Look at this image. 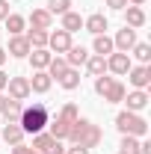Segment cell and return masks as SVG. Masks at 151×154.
Masks as SVG:
<instances>
[{
  "label": "cell",
  "mask_w": 151,
  "mask_h": 154,
  "mask_svg": "<svg viewBox=\"0 0 151 154\" xmlns=\"http://www.w3.org/2000/svg\"><path fill=\"white\" fill-rule=\"evenodd\" d=\"M65 139H68L71 145H80V148H95V145H101L104 134H101V128L92 125L89 119H77V122H71Z\"/></svg>",
  "instance_id": "obj_1"
},
{
  "label": "cell",
  "mask_w": 151,
  "mask_h": 154,
  "mask_svg": "<svg viewBox=\"0 0 151 154\" xmlns=\"http://www.w3.org/2000/svg\"><path fill=\"white\" fill-rule=\"evenodd\" d=\"M48 107L42 104V101H36L33 107H24V113H21L18 119V125H21V131L24 134H39V131H45L48 128Z\"/></svg>",
  "instance_id": "obj_2"
},
{
  "label": "cell",
  "mask_w": 151,
  "mask_h": 154,
  "mask_svg": "<svg viewBox=\"0 0 151 154\" xmlns=\"http://www.w3.org/2000/svg\"><path fill=\"white\" fill-rule=\"evenodd\" d=\"M116 128L122 131V136H145L148 134V122L136 113H119L116 116Z\"/></svg>",
  "instance_id": "obj_3"
},
{
  "label": "cell",
  "mask_w": 151,
  "mask_h": 154,
  "mask_svg": "<svg viewBox=\"0 0 151 154\" xmlns=\"http://www.w3.org/2000/svg\"><path fill=\"white\" fill-rule=\"evenodd\" d=\"M9 98H15V101H27L30 98V80L27 77H9Z\"/></svg>",
  "instance_id": "obj_4"
},
{
  "label": "cell",
  "mask_w": 151,
  "mask_h": 154,
  "mask_svg": "<svg viewBox=\"0 0 151 154\" xmlns=\"http://www.w3.org/2000/svg\"><path fill=\"white\" fill-rule=\"evenodd\" d=\"M131 68H133V65H131V57L122 54V51L107 57V71H113V74H128Z\"/></svg>",
  "instance_id": "obj_5"
},
{
  "label": "cell",
  "mask_w": 151,
  "mask_h": 154,
  "mask_svg": "<svg viewBox=\"0 0 151 154\" xmlns=\"http://www.w3.org/2000/svg\"><path fill=\"white\" fill-rule=\"evenodd\" d=\"M48 48H51V51H57V54H65V51L71 48V33H65V30L48 33Z\"/></svg>",
  "instance_id": "obj_6"
},
{
  "label": "cell",
  "mask_w": 151,
  "mask_h": 154,
  "mask_svg": "<svg viewBox=\"0 0 151 154\" xmlns=\"http://www.w3.org/2000/svg\"><path fill=\"white\" fill-rule=\"evenodd\" d=\"M133 45H136V30H131V27H125V30H119L113 38V48H119L122 54H128Z\"/></svg>",
  "instance_id": "obj_7"
},
{
  "label": "cell",
  "mask_w": 151,
  "mask_h": 154,
  "mask_svg": "<svg viewBox=\"0 0 151 154\" xmlns=\"http://www.w3.org/2000/svg\"><path fill=\"white\" fill-rule=\"evenodd\" d=\"M128 80H131L136 89H145L151 83V65H136V68H131L128 71Z\"/></svg>",
  "instance_id": "obj_8"
},
{
  "label": "cell",
  "mask_w": 151,
  "mask_h": 154,
  "mask_svg": "<svg viewBox=\"0 0 151 154\" xmlns=\"http://www.w3.org/2000/svg\"><path fill=\"white\" fill-rule=\"evenodd\" d=\"M125 98H128V113H139V110L148 107V92L145 89H133L131 95H125Z\"/></svg>",
  "instance_id": "obj_9"
},
{
  "label": "cell",
  "mask_w": 151,
  "mask_h": 154,
  "mask_svg": "<svg viewBox=\"0 0 151 154\" xmlns=\"http://www.w3.org/2000/svg\"><path fill=\"white\" fill-rule=\"evenodd\" d=\"M51 83H54V77L48 74V71H36V74L30 77V92H39V95H45V92L51 89Z\"/></svg>",
  "instance_id": "obj_10"
},
{
  "label": "cell",
  "mask_w": 151,
  "mask_h": 154,
  "mask_svg": "<svg viewBox=\"0 0 151 154\" xmlns=\"http://www.w3.org/2000/svg\"><path fill=\"white\" fill-rule=\"evenodd\" d=\"M30 51H33V54H27V57H30V62H33V68H36V71H45L54 54H51L48 48H30Z\"/></svg>",
  "instance_id": "obj_11"
},
{
  "label": "cell",
  "mask_w": 151,
  "mask_h": 154,
  "mask_svg": "<svg viewBox=\"0 0 151 154\" xmlns=\"http://www.w3.org/2000/svg\"><path fill=\"white\" fill-rule=\"evenodd\" d=\"M51 21H54V15H51L48 9H33L30 27H33V30H51Z\"/></svg>",
  "instance_id": "obj_12"
},
{
  "label": "cell",
  "mask_w": 151,
  "mask_h": 154,
  "mask_svg": "<svg viewBox=\"0 0 151 154\" xmlns=\"http://www.w3.org/2000/svg\"><path fill=\"white\" fill-rule=\"evenodd\" d=\"M125 9H128V12H125V27L136 30V27L145 24V12H142V6H125Z\"/></svg>",
  "instance_id": "obj_13"
},
{
  "label": "cell",
  "mask_w": 151,
  "mask_h": 154,
  "mask_svg": "<svg viewBox=\"0 0 151 154\" xmlns=\"http://www.w3.org/2000/svg\"><path fill=\"white\" fill-rule=\"evenodd\" d=\"M6 54H12V57H27L30 54V42H27V36H12L9 38V51Z\"/></svg>",
  "instance_id": "obj_14"
},
{
  "label": "cell",
  "mask_w": 151,
  "mask_h": 154,
  "mask_svg": "<svg viewBox=\"0 0 151 154\" xmlns=\"http://www.w3.org/2000/svg\"><path fill=\"white\" fill-rule=\"evenodd\" d=\"M83 27H86V30H89L92 36H101V33H104V30H107L110 24H107V18H104L101 12H95V15H89V18L83 21Z\"/></svg>",
  "instance_id": "obj_15"
},
{
  "label": "cell",
  "mask_w": 151,
  "mask_h": 154,
  "mask_svg": "<svg viewBox=\"0 0 151 154\" xmlns=\"http://www.w3.org/2000/svg\"><path fill=\"white\" fill-rule=\"evenodd\" d=\"M3 139H6L9 145H21V142H24V131H21L18 122H6V128H3Z\"/></svg>",
  "instance_id": "obj_16"
},
{
  "label": "cell",
  "mask_w": 151,
  "mask_h": 154,
  "mask_svg": "<svg viewBox=\"0 0 151 154\" xmlns=\"http://www.w3.org/2000/svg\"><path fill=\"white\" fill-rule=\"evenodd\" d=\"M86 59H89V51H86V48H74V45H71V48L65 51V62H68V68H77V65H83Z\"/></svg>",
  "instance_id": "obj_17"
},
{
  "label": "cell",
  "mask_w": 151,
  "mask_h": 154,
  "mask_svg": "<svg viewBox=\"0 0 151 154\" xmlns=\"http://www.w3.org/2000/svg\"><path fill=\"white\" fill-rule=\"evenodd\" d=\"M125 95H128V89H125L119 80H113V86L104 92V101H107V104H119V101H125Z\"/></svg>",
  "instance_id": "obj_18"
},
{
  "label": "cell",
  "mask_w": 151,
  "mask_h": 154,
  "mask_svg": "<svg viewBox=\"0 0 151 154\" xmlns=\"http://www.w3.org/2000/svg\"><path fill=\"white\" fill-rule=\"evenodd\" d=\"M86 68H89V74L92 77H101V74H107V57H89L86 59Z\"/></svg>",
  "instance_id": "obj_19"
},
{
  "label": "cell",
  "mask_w": 151,
  "mask_h": 154,
  "mask_svg": "<svg viewBox=\"0 0 151 154\" xmlns=\"http://www.w3.org/2000/svg\"><path fill=\"white\" fill-rule=\"evenodd\" d=\"M95 54H98V57H107V54H113L116 48H113V38L107 36V33H101V36H95Z\"/></svg>",
  "instance_id": "obj_20"
},
{
  "label": "cell",
  "mask_w": 151,
  "mask_h": 154,
  "mask_svg": "<svg viewBox=\"0 0 151 154\" xmlns=\"http://www.w3.org/2000/svg\"><path fill=\"white\" fill-rule=\"evenodd\" d=\"M62 30H65V33H77V30H83V18H80L77 12H65V15H62Z\"/></svg>",
  "instance_id": "obj_21"
},
{
  "label": "cell",
  "mask_w": 151,
  "mask_h": 154,
  "mask_svg": "<svg viewBox=\"0 0 151 154\" xmlns=\"http://www.w3.org/2000/svg\"><path fill=\"white\" fill-rule=\"evenodd\" d=\"M65 71H68V62H65V57H51V62H48V74L59 80Z\"/></svg>",
  "instance_id": "obj_22"
},
{
  "label": "cell",
  "mask_w": 151,
  "mask_h": 154,
  "mask_svg": "<svg viewBox=\"0 0 151 154\" xmlns=\"http://www.w3.org/2000/svg\"><path fill=\"white\" fill-rule=\"evenodd\" d=\"M59 86H62V89H68V92L77 89V86H80V71H77V68H68L65 74L59 77Z\"/></svg>",
  "instance_id": "obj_23"
},
{
  "label": "cell",
  "mask_w": 151,
  "mask_h": 154,
  "mask_svg": "<svg viewBox=\"0 0 151 154\" xmlns=\"http://www.w3.org/2000/svg\"><path fill=\"white\" fill-rule=\"evenodd\" d=\"M21 113H24V107H21V101H15V98H9L6 101V110H3V116H6V122H18Z\"/></svg>",
  "instance_id": "obj_24"
},
{
  "label": "cell",
  "mask_w": 151,
  "mask_h": 154,
  "mask_svg": "<svg viewBox=\"0 0 151 154\" xmlns=\"http://www.w3.org/2000/svg\"><path fill=\"white\" fill-rule=\"evenodd\" d=\"M27 42H30V48H48V30H33L30 27Z\"/></svg>",
  "instance_id": "obj_25"
},
{
  "label": "cell",
  "mask_w": 151,
  "mask_h": 154,
  "mask_svg": "<svg viewBox=\"0 0 151 154\" xmlns=\"http://www.w3.org/2000/svg\"><path fill=\"white\" fill-rule=\"evenodd\" d=\"M48 125H51V136H54V139H65V136H68V128H71V125L62 122V119H54V122H48Z\"/></svg>",
  "instance_id": "obj_26"
},
{
  "label": "cell",
  "mask_w": 151,
  "mask_h": 154,
  "mask_svg": "<svg viewBox=\"0 0 151 154\" xmlns=\"http://www.w3.org/2000/svg\"><path fill=\"white\" fill-rule=\"evenodd\" d=\"M48 12H51V15H65V12H71V0H48Z\"/></svg>",
  "instance_id": "obj_27"
},
{
  "label": "cell",
  "mask_w": 151,
  "mask_h": 154,
  "mask_svg": "<svg viewBox=\"0 0 151 154\" xmlns=\"http://www.w3.org/2000/svg\"><path fill=\"white\" fill-rule=\"evenodd\" d=\"M131 51H133V57L139 59L142 65H148V59H151V45H145V42H139V45H133Z\"/></svg>",
  "instance_id": "obj_28"
},
{
  "label": "cell",
  "mask_w": 151,
  "mask_h": 154,
  "mask_svg": "<svg viewBox=\"0 0 151 154\" xmlns=\"http://www.w3.org/2000/svg\"><path fill=\"white\" fill-rule=\"evenodd\" d=\"M51 142H54V136L45 134V131H39V134H33V151H45Z\"/></svg>",
  "instance_id": "obj_29"
},
{
  "label": "cell",
  "mask_w": 151,
  "mask_h": 154,
  "mask_svg": "<svg viewBox=\"0 0 151 154\" xmlns=\"http://www.w3.org/2000/svg\"><path fill=\"white\" fill-rule=\"evenodd\" d=\"M24 24H27V21L21 18V15H6V30H9L12 36H21V30H24Z\"/></svg>",
  "instance_id": "obj_30"
},
{
  "label": "cell",
  "mask_w": 151,
  "mask_h": 154,
  "mask_svg": "<svg viewBox=\"0 0 151 154\" xmlns=\"http://www.w3.org/2000/svg\"><path fill=\"white\" fill-rule=\"evenodd\" d=\"M122 151L125 154H139V136H122Z\"/></svg>",
  "instance_id": "obj_31"
},
{
  "label": "cell",
  "mask_w": 151,
  "mask_h": 154,
  "mask_svg": "<svg viewBox=\"0 0 151 154\" xmlns=\"http://www.w3.org/2000/svg\"><path fill=\"white\" fill-rule=\"evenodd\" d=\"M59 119H62V122H68V125H71V122H77V119H80V110H77L74 104H65V107H62V110H59Z\"/></svg>",
  "instance_id": "obj_32"
},
{
  "label": "cell",
  "mask_w": 151,
  "mask_h": 154,
  "mask_svg": "<svg viewBox=\"0 0 151 154\" xmlns=\"http://www.w3.org/2000/svg\"><path fill=\"white\" fill-rule=\"evenodd\" d=\"M110 86H113V77H107V74L95 77V92H98V95H104V92H107Z\"/></svg>",
  "instance_id": "obj_33"
},
{
  "label": "cell",
  "mask_w": 151,
  "mask_h": 154,
  "mask_svg": "<svg viewBox=\"0 0 151 154\" xmlns=\"http://www.w3.org/2000/svg\"><path fill=\"white\" fill-rule=\"evenodd\" d=\"M42 154H65V148H62V139H54V142H51V145H48Z\"/></svg>",
  "instance_id": "obj_34"
},
{
  "label": "cell",
  "mask_w": 151,
  "mask_h": 154,
  "mask_svg": "<svg viewBox=\"0 0 151 154\" xmlns=\"http://www.w3.org/2000/svg\"><path fill=\"white\" fill-rule=\"evenodd\" d=\"M107 6H110V9H119V12H122V9L128 6V0H107Z\"/></svg>",
  "instance_id": "obj_35"
},
{
  "label": "cell",
  "mask_w": 151,
  "mask_h": 154,
  "mask_svg": "<svg viewBox=\"0 0 151 154\" xmlns=\"http://www.w3.org/2000/svg\"><path fill=\"white\" fill-rule=\"evenodd\" d=\"M12 154H33V148H27V145L21 142V145H12Z\"/></svg>",
  "instance_id": "obj_36"
},
{
  "label": "cell",
  "mask_w": 151,
  "mask_h": 154,
  "mask_svg": "<svg viewBox=\"0 0 151 154\" xmlns=\"http://www.w3.org/2000/svg\"><path fill=\"white\" fill-rule=\"evenodd\" d=\"M9 15V0H0V21H6Z\"/></svg>",
  "instance_id": "obj_37"
},
{
  "label": "cell",
  "mask_w": 151,
  "mask_h": 154,
  "mask_svg": "<svg viewBox=\"0 0 151 154\" xmlns=\"http://www.w3.org/2000/svg\"><path fill=\"white\" fill-rule=\"evenodd\" d=\"M65 154H89V148H80V145H71V148H65Z\"/></svg>",
  "instance_id": "obj_38"
},
{
  "label": "cell",
  "mask_w": 151,
  "mask_h": 154,
  "mask_svg": "<svg viewBox=\"0 0 151 154\" xmlns=\"http://www.w3.org/2000/svg\"><path fill=\"white\" fill-rule=\"evenodd\" d=\"M139 154H151V142H139Z\"/></svg>",
  "instance_id": "obj_39"
},
{
  "label": "cell",
  "mask_w": 151,
  "mask_h": 154,
  "mask_svg": "<svg viewBox=\"0 0 151 154\" xmlns=\"http://www.w3.org/2000/svg\"><path fill=\"white\" fill-rule=\"evenodd\" d=\"M6 83H9V74H3V71H0V92L6 89Z\"/></svg>",
  "instance_id": "obj_40"
},
{
  "label": "cell",
  "mask_w": 151,
  "mask_h": 154,
  "mask_svg": "<svg viewBox=\"0 0 151 154\" xmlns=\"http://www.w3.org/2000/svg\"><path fill=\"white\" fill-rule=\"evenodd\" d=\"M6 101H9V98H6V95H0V113L6 110Z\"/></svg>",
  "instance_id": "obj_41"
},
{
  "label": "cell",
  "mask_w": 151,
  "mask_h": 154,
  "mask_svg": "<svg viewBox=\"0 0 151 154\" xmlns=\"http://www.w3.org/2000/svg\"><path fill=\"white\" fill-rule=\"evenodd\" d=\"M145 0H128V6H142Z\"/></svg>",
  "instance_id": "obj_42"
},
{
  "label": "cell",
  "mask_w": 151,
  "mask_h": 154,
  "mask_svg": "<svg viewBox=\"0 0 151 154\" xmlns=\"http://www.w3.org/2000/svg\"><path fill=\"white\" fill-rule=\"evenodd\" d=\"M3 62H6V51L0 48V65H3Z\"/></svg>",
  "instance_id": "obj_43"
},
{
  "label": "cell",
  "mask_w": 151,
  "mask_h": 154,
  "mask_svg": "<svg viewBox=\"0 0 151 154\" xmlns=\"http://www.w3.org/2000/svg\"><path fill=\"white\" fill-rule=\"evenodd\" d=\"M119 154H125V151H119Z\"/></svg>",
  "instance_id": "obj_44"
},
{
  "label": "cell",
  "mask_w": 151,
  "mask_h": 154,
  "mask_svg": "<svg viewBox=\"0 0 151 154\" xmlns=\"http://www.w3.org/2000/svg\"><path fill=\"white\" fill-rule=\"evenodd\" d=\"M33 154H39V151H33Z\"/></svg>",
  "instance_id": "obj_45"
}]
</instances>
